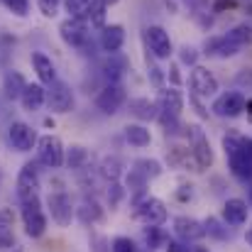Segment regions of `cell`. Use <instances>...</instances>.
<instances>
[{"mask_svg":"<svg viewBox=\"0 0 252 252\" xmlns=\"http://www.w3.org/2000/svg\"><path fill=\"white\" fill-rule=\"evenodd\" d=\"M44 105H47L52 113H57V115L69 113V110L74 108V91H71V86L59 81V79H57L54 84H49L47 95H44Z\"/></svg>","mask_w":252,"mask_h":252,"instance_id":"cell-1","label":"cell"},{"mask_svg":"<svg viewBox=\"0 0 252 252\" xmlns=\"http://www.w3.org/2000/svg\"><path fill=\"white\" fill-rule=\"evenodd\" d=\"M37 159L49 169H59L64 164V145L54 135H44L37 140Z\"/></svg>","mask_w":252,"mask_h":252,"instance_id":"cell-2","label":"cell"},{"mask_svg":"<svg viewBox=\"0 0 252 252\" xmlns=\"http://www.w3.org/2000/svg\"><path fill=\"white\" fill-rule=\"evenodd\" d=\"M127 95H125V88L120 84H108L100 88V93L95 95V108L103 113V115H115L123 105H125Z\"/></svg>","mask_w":252,"mask_h":252,"instance_id":"cell-3","label":"cell"},{"mask_svg":"<svg viewBox=\"0 0 252 252\" xmlns=\"http://www.w3.org/2000/svg\"><path fill=\"white\" fill-rule=\"evenodd\" d=\"M22 220H25V230H27L30 238L44 235V230H47V218H44V213H42V208H39L37 196L30 198V201H22Z\"/></svg>","mask_w":252,"mask_h":252,"instance_id":"cell-4","label":"cell"},{"mask_svg":"<svg viewBox=\"0 0 252 252\" xmlns=\"http://www.w3.org/2000/svg\"><path fill=\"white\" fill-rule=\"evenodd\" d=\"M145 42H147V52H152L155 59H169L171 57V39L169 32L159 25H150L145 30Z\"/></svg>","mask_w":252,"mask_h":252,"instance_id":"cell-5","label":"cell"},{"mask_svg":"<svg viewBox=\"0 0 252 252\" xmlns=\"http://www.w3.org/2000/svg\"><path fill=\"white\" fill-rule=\"evenodd\" d=\"M7 140H10V145H12V150H17V152H30L34 145H37V130L32 127V125H27V123H12L10 127H7Z\"/></svg>","mask_w":252,"mask_h":252,"instance_id":"cell-6","label":"cell"},{"mask_svg":"<svg viewBox=\"0 0 252 252\" xmlns=\"http://www.w3.org/2000/svg\"><path fill=\"white\" fill-rule=\"evenodd\" d=\"M135 218L140 223H145L147 228L150 225H162L167 220V208H164V203L159 198H145L142 203H137Z\"/></svg>","mask_w":252,"mask_h":252,"instance_id":"cell-7","label":"cell"},{"mask_svg":"<svg viewBox=\"0 0 252 252\" xmlns=\"http://www.w3.org/2000/svg\"><path fill=\"white\" fill-rule=\"evenodd\" d=\"M213 113L218 118H238L240 113H245V95L238 91H228L218 95L213 103Z\"/></svg>","mask_w":252,"mask_h":252,"instance_id":"cell-8","label":"cell"},{"mask_svg":"<svg viewBox=\"0 0 252 252\" xmlns=\"http://www.w3.org/2000/svg\"><path fill=\"white\" fill-rule=\"evenodd\" d=\"M59 34L62 39L69 44V47H76L81 49L88 44V27H86V20H76V17H69L59 25Z\"/></svg>","mask_w":252,"mask_h":252,"instance_id":"cell-9","label":"cell"},{"mask_svg":"<svg viewBox=\"0 0 252 252\" xmlns=\"http://www.w3.org/2000/svg\"><path fill=\"white\" fill-rule=\"evenodd\" d=\"M37 191H39V171L32 162H27L17 174V198L30 201L37 196Z\"/></svg>","mask_w":252,"mask_h":252,"instance_id":"cell-10","label":"cell"},{"mask_svg":"<svg viewBox=\"0 0 252 252\" xmlns=\"http://www.w3.org/2000/svg\"><path fill=\"white\" fill-rule=\"evenodd\" d=\"M47 203H49V211H52L54 223H57V225H62V228H66V225L71 223V218H74L71 198H69L64 191H57V193H49Z\"/></svg>","mask_w":252,"mask_h":252,"instance_id":"cell-11","label":"cell"},{"mask_svg":"<svg viewBox=\"0 0 252 252\" xmlns=\"http://www.w3.org/2000/svg\"><path fill=\"white\" fill-rule=\"evenodd\" d=\"M191 88L196 91V95H213L218 91V79L206 66H193V71H191Z\"/></svg>","mask_w":252,"mask_h":252,"instance_id":"cell-12","label":"cell"},{"mask_svg":"<svg viewBox=\"0 0 252 252\" xmlns=\"http://www.w3.org/2000/svg\"><path fill=\"white\" fill-rule=\"evenodd\" d=\"M123 44H125V30H123V25H105L103 32H100V47H103V52L115 54V52L123 49Z\"/></svg>","mask_w":252,"mask_h":252,"instance_id":"cell-13","label":"cell"},{"mask_svg":"<svg viewBox=\"0 0 252 252\" xmlns=\"http://www.w3.org/2000/svg\"><path fill=\"white\" fill-rule=\"evenodd\" d=\"M157 108L162 113L169 115H179L181 108H184V95L179 88H159V95H157Z\"/></svg>","mask_w":252,"mask_h":252,"instance_id":"cell-14","label":"cell"},{"mask_svg":"<svg viewBox=\"0 0 252 252\" xmlns=\"http://www.w3.org/2000/svg\"><path fill=\"white\" fill-rule=\"evenodd\" d=\"M248 213H250V208H248V203H245L243 198H228L225 206H223V218H225V223H230V225H243V223H248Z\"/></svg>","mask_w":252,"mask_h":252,"instance_id":"cell-15","label":"cell"},{"mask_svg":"<svg viewBox=\"0 0 252 252\" xmlns=\"http://www.w3.org/2000/svg\"><path fill=\"white\" fill-rule=\"evenodd\" d=\"M174 230H176V235L184 238V240H198V238L206 235L203 223H198V220H193V218H186V216H181V218L174 220Z\"/></svg>","mask_w":252,"mask_h":252,"instance_id":"cell-16","label":"cell"},{"mask_svg":"<svg viewBox=\"0 0 252 252\" xmlns=\"http://www.w3.org/2000/svg\"><path fill=\"white\" fill-rule=\"evenodd\" d=\"M32 66H34V71H37V76H39L42 84L49 86L57 81V66H54V62H52L47 54L34 52V54H32Z\"/></svg>","mask_w":252,"mask_h":252,"instance_id":"cell-17","label":"cell"},{"mask_svg":"<svg viewBox=\"0 0 252 252\" xmlns=\"http://www.w3.org/2000/svg\"><path fill=\"white\" fill-rule=\"evenodd\" d=\"M44 95H47V88L42 84H27L22 95H20V103H22L25 110L32 113V110H39L44 105Z\"/></svg>","mask_w":252,"mask_h":252,"instance_id":"cell-18","label":"cell"},{"mask_svg":"<svg viewBox=\"0 0 252 252\" xmlns=\"http://www.w3.org/2000/svg\"><path fill=\"white\" fill-rule=\"evenodd\" d=\"M25 86H27V81H25V76L20 71H15V69L5 71V76H2V91H5V95L10 100H20Z\"/></svg>","mask_w":252,"mask_h":252,"instance_id":"cell-19","label":"cell"},{"mask_svg":"<svg viewBox=\"0 0 252 252\" xmlns=\"http://www.w3.org/2000/svg\"><path fill=\"white\" fill-rule=\"evenodd\" d=\"M125 66H127V62L120 57V52H115V54H108V62L103 64V71H105V79H108V84H118V79L123 76Z\"/></svg>","mask_w":252,"mask_h":252,"instance_id":"cell-20","label":"cell"},{"mask_svg":"<svg viewBox=\"0 0 252 252\" xmlns=\"http://www.w3.org/2000/svg\"><path fill=\"white\" fill-rule=\"evenodd\" d=\"M193 157H196V164L201 169L211 167L213 164V150H211V145H208V140L198 132L196 135V145H193Z\"/></svg>","mask_w":252,"mask_h":252,"instance_id":"cell-21","label":"cell"},{"mask_svg":"<svg viewBox=\"0 0 252 252\" xmlns=\"http://www.w3.org/2000/svg\"><path fill=\"white\" fill-rule=\"evenodd\" d=\"M12 211L10 208H0V250L12 248Z\"/></svg>","mask_w":252,"mask_h":252,"instance_id":"cell-22","label":"cell"},{"mask_svg":"<svg viewBox=\"0 0 252 252\" xmlns=\"http://www.w3.org/2000/svg\"><path fill=\"white\" fill-rule=\"evenodd\" d=\"M125 140L132 145V147H147L152 142V135L145 125H127L125 127Z\"/></svg>","mask_w":252,"mask_h":252,"instance_id":"cell-23","label":"cell"},{"mask_svg":"<svg viewBox=\"0 0 252 252\" xmlns=\"http://www.w3.org/2000/svg\"><path fill=\"white\" fill-rule=\"evenodd\" d=\"M130 110L137 115V118H142V120H155L159 113V108H157V103H150V100H145V98H135V100H130Z\"/></svg>","mask_w":252,"mask_h":252,"instance_id":"cell-24","label":"cell"},{"mask_svg":"<svg viewBox=\"0 0 252 252\" xmlns=\"http://www.w3.org/2000/svg\"><path fill=\"white\" fill-rule=\"evenodd\" d=\"M223 37H225L230 44H235V47L243 49L245 44H250L252 42V27L250 25H235V27H233L228 34H223Z\"/></svg>","mask_w":252,"mask_h":252,"instance_id":"cell-25","label":"cell"},{"mask_svg":"<svg viewBox=\"0 0 252 252\" xmlns=\"http://www.w3.org/2000/svg\"><path fill=\"white\" fill-rule=\"evenodd\" d=\"M66 12L69 17H76V20H88V12L93 7V0H66Z\"/></svg>","mask_w":252,"mask_h":252,"instance_id":"cell-26","label":"cell"},{"mask_svg":"<svg viewBox=\"0 0 252 252\" xmlns=\"http://www.w3.org/2000/svg\"><path fill=\"white\" fill-rule=\"evenodd\" d=\"M79 216H81L84 223H88V220H100L103 218V211H100V206L95 201H86L84 206L79 208Z\"/></svg>","mask_w":252,"mask_h":252,"instance_id":"cell-27","label":"cell"},{"mask_svg":"<svg viewBox=\"0 0 252 252\" xmlns=\"http://www.w3.org/2000/svg\"><path fill=\"white\" fill-rule=\"evenodd\" d=\"M120 167H123V162H120L118 157H110V159H105V162L100 164V171H103V176H108L110 181H115V179L120 176Z\"/></svg>","mask_w":252,"mask_h":252,"instance_id":"cell-28","label":"cell"},{"mask_svg":"<svg viewBox=\"0 0 252 252\" xmlns=\"http://www.w3.org/2000/svg\"><path fill=\"white\" fill-rule=\"evenodd\" d=\"M137 171L150 179V176H159V174H162V167H159V162H155V159H140V162H137Z\"/></svg>","mask_w":252,"mask_h":252,"instance_id":"cell-29","label":"cell"},{"mask_svg":"<svg viewBox=\"0 0 252 252\" xmlns=\"http://www.w3.org/2000/svg\"><path fill=\"white\" fill-rule=\"evenodd\" d=\"M147 76H150V81H152L155 88H164V74H162V69L157 64L150 62V57H147Z\"/></svg>","mask_w":252,"mask_h":252,"instance_id":"cell-30","label":"cell"},{"mask_svg":"<svg viewBox=\"0 0 252 252\" xmlns=\"http://www.w3.org/2000/svg\"><path fill=\"white\" fill-rule=\"evenodd\" d=\"M10 12H15V15H20V17H25L27 15V10H30V0H0Z\"/></svg>","mask_w":252,"mask_h":252,"instance_id":"cell-31","label":"cell"},{"mask_svg":"<svg viewBox=\"0 0 252 252\" xmlns=\"http://www.w3.org/2000/svg\"><path fill=\"white\" fill-rule=\"evenodd\" d=\"M86 157H88V152H86L84 147H71V152H69V167H81L86 162Z\"/></svg>","mask_w":252,"mask_h":252,"instance_id":"cell-32","label":"cell"},{"mask_svg":"<svg viewBox=\"0 0 252 252\" xmlns=\"http://www.w3.org/2000/svg\"><path fill=\"white\" fill-rule=\"evenodd\" d=\"M37 7H39V12H42L44 17H54L57 10H59V0H39Z\"/></svg>","mask_w":252,"mask_h":252,"instance_id":"cell-33","label":"cell"},{"mask_svg":"<svg viewBox=\"0 0 252 252\" xmlns=\"http://www.w3.org/2000/svg\"><path fill=\"white\" fill-rule=\"evenodd\" d=\"M113 252H135V243L130 238H115L113 240Z\"/></svg>","mask_w":252,"mask_h":252,"instance_id":"cell-34","label":"cell"},{"mask_svg":"<svg viewBox=\"0 0 252 252\" xmlns=\"http://www.w3.org/2000/svg\"><path fill=\"white\" fill-rule=\"evenodd\" d=\"M196 59H198V52L193 47H184L181 49V62L189 64V66H196Z\"/></svg>","mask_w":252,"mask_h":252,"instance_id":"cell-35","label":"cell"},{"mask_svg":"<svg viewBox=\"0 0 252 252\" xmlns=\"http://www.w3.org/2000/svg\"><path fill=\"white\" fill-rule=\"evenodd\" d=\"M164 248H167V252H191V248L186 243H179V240H169Z\"/></svg>","mask_w":252,"mask_h":252,"instance_id":"cell-36","label":"cell"},{"mask_svg":"<svg viewBox=\"0 0 252 252\" xmlns=\"http://www.w3.org/2000/svg\"><path fill=\"white\" fill-rule=\"evenodd\" d=\"M245 110H248V115H250V120H252V100H245Z\"/></svg>","mask_w":252,"mask_h":252,"instance_id":"cell-37","label":"cell"},{"mask_svg":"<svg viewBox=\"0 0 252 252\" xmlns=\"http://www.w3.org/2000/svg\"><path fill=\"white\" fill-rule=\"evenodd\" d=\"M169 71H171V81L179 84V74H176V69H169Z\"/></svg>","mask_w":252,"mask_h":252,"instance_id":"cell-38","label":"cell"},{"mask_svg":"<svg viewBox=\"0 0 252 252\" xmlns=\"http://www.w3.org/2000/svg\"><path fill=\"white\" fill-rule=\"evenodd\" d=\"M100 2H103L105 7H110V5H115V2H120V0H100Z\"/></svg>","mask_w":252,"mask_h":252,"instance_id":"cell-39","label":"cell"},{"mask_svg":"<svg viewBox=\"0 0 252 252\" xmlns=\"http://www.w3.org/2000/svg\"><path fill=\"white\" fill-rule=\"evenodd\" d=\"M248 243H250V245H252V228H250V230H248Z\"/></svg>","mask_w":252,"mask_h":252,"instance_id":"cell-40","label":"cell"},{"mask_svg":"<svg viewBox=\"0 0 252 252\" xmlns=\"http://www.w3.org/2000/svg\"><path fill=\"white\" fill-rule=\"evenodd\" d=\"M196 252H208V250H196Z\"/></svg>","mask_w":252,"mask_h":252,"instance_id":"cell-41","label":"cell"}]
</instances>
